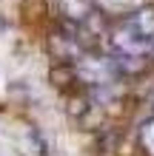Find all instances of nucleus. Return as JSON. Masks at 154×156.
Segmentation results:
<instances>
[{
	"label": "nucleus",
	"mask_w": 154,
	"mask_h": 156,
	"mask_svg": "<svg viewBox=\"0 0 154 156\" xmlns=\"http://www.w3.org/2000/svg\"><path fill=\"white\" fill-rule=\"evenodd\" d=\"M123 20L129 23L146 43H151V54H154V3H143V6H137L134 12L126 14Z\"/></svg>",
	"instance_id": "1"
},
{
	"label": "nucleus",
	"mask_w": 154,
	"mask_h": 156,
	"mask_svg": "<svg viewBox=\"0 0 154 156\" xmlns=\"http://www.w3.org/2000/svg\"><path fill=\"white\" fill-rule=\"evenodd\" d=\"M57 9L71 26H88L94 17V0H57Z\"/></svg>",
	"instance_id": "2"
},
{
	"label": "nucleus",
	"mask_w": 154,
	"mask_h": 156,
	"mask_svg": "<svg viewBox=\"0 0 154 156\" xmlns=\"http://www.w3.org/2000/svg\"><path fill=\"white\" fill-rule=\"evenodd\" d=\"M94 3H100L106 12H120V14H129V12H134L137 6H143V0H94Z\"/></svg>",
	"instance_id": "3"
},
{
	"label": "nucleus",
	"mask_w": 154,
	"mask_h": 156,
	"mask_svg": "<svg viewBox=\"0 0 154 156\" xmlns=\"http://www.w3.org/2000/svg\"><path fill=\"white\" fill-rule=\"evenodd\" d=\"M140 145L148 156H154V116L140 125Z\"/></svg>",
	"instance_id": "4"
}]
</instances>
